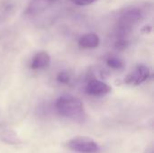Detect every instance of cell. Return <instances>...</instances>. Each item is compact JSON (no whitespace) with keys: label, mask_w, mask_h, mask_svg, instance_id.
<instances>
[{"label":"cell","mask_w":154,"mask_h":153,"mask_svg":"<svg viewBox=\"0 0 154 153\" xmlns=\"http://www.w3.org/2000/svg\"><path fill=\"white\" fill-rule=\"evenodd\" d=\"M57 112L63 117L76 122H84L87 115L84 105L78 97L65 95L59 97L55 103Z\"/></svg>","instance_id":"obj_1"},{"label":"cell","mask_w":154,"mask_h":153,"mask_svg":"<svg viewBox=\"0 0 154 153\" xmlns=\"http://www.w3.org/2000/svg\"><path fill=\"white\" fill-rule=\"evenodd\" d=\"M68 147L79 153H98L100 151L99 144L90 137L78 136L68 142Z\"/></svg>","instance_id":"obj_2"},{"label":"cell","mask_w":154,"mask_h":153,"mask_svg":"<svg viewBox=\"0 0 154 153\" xmlns=\"http://www.w3.org/2000/svg\"><path fill=\"white\" fill-rule=\"evenodd\" d=\"M111 90L112 88L109 85L97 79L90 80L86 87V93L93 96H102L107 95L111 92Z\"/></svg>","instance_id":"obj_3"},{"label":"cell","mask_w":154,"mask_h":153,"mask_svg":"<svg viewBox=\"0 0 154 153\" xmlns=\"http://www.w3.org/2000/svg\"><path fill=\"white\" fill-rule=\"evenodd\" d=\"M150 76V69L145 65H139L136 69L130 73L125 79V83L138 86L147 80Z\"/></svg>","instance_id":"obj_4"},{"label":"cell","mask_w":154,"mask_h":153,"mask_svg":"<svg viewBox=\"0 0 154 153\" xmlns=\"http://www.w3.org/2000/svg\"><path fill=\"white\" fill-rule=\"evenodd\" d=\"M51 63V57L50 55L45 51H41L35 54V56L32 58L31 68L32 69H44L48 67Z\"/></svg>","instance_id":"obj_5"},{"label":"cell","mask_w":154,"mask_h":153,"mask_svg":"<svg viewBox=\"0 0 154 153\" xmlns=\"http://www.w3.org/2000/svg\"><path fill=\"white\" fill-rule=\"evenodd\" d=\"M99 41V37L96 33H87L79 40V46L83 49H93L98 46Z\"/></svg>","instance_id":"obj_6"},{"label":"cell","mask_w":154,"mask_h":153,"mask_svg":"<svg viewBox=\"0 0 154 153\" xmlns=\"http://www.w3.org/2000/svg\"><path fill=\"white\" fill-rule=\"evenodd\" d=\"M0 138L5 143L10 144V145H16V144H20L22 142V141L18 137L17 133L11 129H5V130L2 131L0 133Z\"/></svg>","instance_id":"obj_7"},{"label":"cell","mask_w":154,"mask_h":153,"mask_svg":"<svg viewBox=\"0 0 154 153\" xmlns=\"http://www.w3.org/2000/svg\"><path fill=\"white\" fill-rule=\"evenodd\" d=\"M50 4L49 0H33L29 7L31 13H37L41 10L45 9Z\"/></svg>","instance_id":"obj_8"},{"label":"cell","mask_w":154,"mask_h":153,"mask_svg":"<svg viewBox=\"0 0 154 153\" xmlns=\"http://www.w3.org/2000/svg\"><path fill=\"white\" fill-rule=\"evenodd\" d=\"M106 64L110 68L116 69H122L124 67V61L121 59L116 58V57H110V58H108L107 60H106Z\"/></svg>","instance_id":"obj_9"},{"label":"cell","mask_w":154,"mask_h":153,"mask_svg":"<svg viewBox=\"0 0 154 153\" xmlns=\"http://www.w3.org/2000/svg\"><path fill=\"white\" fill-rule=\"evenodd\" d=\"M69 78H70V77H69V73L64 72V71L60 72L57 76V80L60 83H63V84H67L69 81Z\"/></svg>","instance_id":"obj_10"},{"label":"cell","mask_w":154,"mask_h":153,"mask_svg":"<svg viewBox=\"0 0 154 153\" xmlns=\"http://www.w3.org/2000/svg\"><path fill=\"white\" fill-rule=\"evenodd\" d=\"M72 3H74L75 5H91L95 2H97V0H71Z\"/></svg>","instance_id":"obj_11"}]
</instances>
